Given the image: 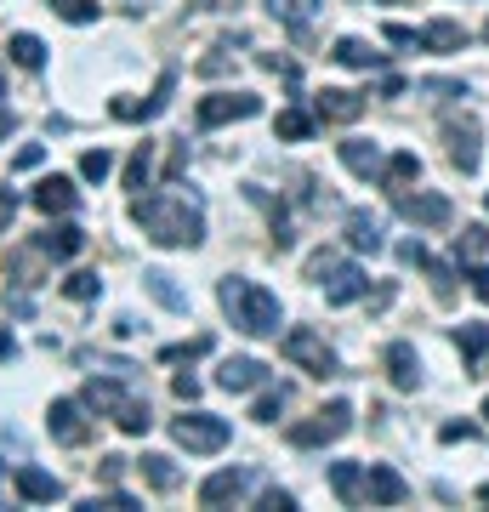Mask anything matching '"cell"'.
<instances>
[{
	"mask_svg": "<svg viewBox=\"0 0 489 512\" xmlns=\"http://www.w3.org/2000/svg\"><path fill=\"white\" fill-rule=\"evenodd\" d=\"M416 177H421V154H410V148L381 165V183H387V188H410Z\"/></svg>",
	"mask_w": 489,
	"mask_h": 512,
	"instance_id": "f1b7e54d",
	"label": "cell"
},
{
	"mask_svg": "<svg viewBox=\"0 0 489 512\" xmlns=\"http://www.w3.org/2000/svg\"><path fill=\"white\" fill-rule=\"evenodd\" d=\"M131 217L154 245H171V251H194L205 239V211L200 200H182V194H137L131 200Z\"/></svg>",
	"mask_w": 489,
	"mask_h": 512,
	"instance_id": "6da1fadb",
	"label": "cell"
},
{
	"mask_svg": "<svg viewBox=\"0 0 489 512\" xmlns=\"http://www.w3.org/2000/svg\"><path fill=\"white\" fill-rule=\"evenodd\" d=\"M171 92H177V74L165 69L160 80H154V92H148V103L114 97V103H109V114H114V120H154V114H165V109H171Z\"/></svg>",
	"mask_w": 489,
	"mask_h": 512,
	"instance_id": "30bf717a",
	"label": "cell"
},
{
	"mask_svg": "<svg viewBox=\"0 0 489 512\" xmlns=\"http://www.w3.org/2000/svg\"><path fill=\"white\" fill-rule=\"evenodd\" d=\"M46 433H52L57 444H86V399H52V410H46Z\"/></svg>",
	"mask_w": 489,
	"mask_h": 512,
	"instance_id": "9c48e42d",
	"label": "cell"
},
{
	"mask_svg": "<svg viewBox=\"0 0 489 512\" xmlns=\"http://www.w3.org/2000/svg\"><path fill=\"white\" fill-rule=\"evenodd\" d=\"M97 507H103V512H131V507H137V501H131L126 490H109V495H91V501H86V507H80V512H97Z\"/></svg>",
	"mask_w": 489,
	"mask_h": 512,
	"instance_id": "f6af8a7d",
	"label": "cell"
},
{
	"mask_svg": "<svg viewBox=\"0 0 489 512\" xmlns=\"http://www.w3.org/2000/svg\"><path fill=\"white\" fill-rule=\"evenodd\" d=\"M319 6H325V0H268V12L279 23H290V35H296V40L308 35V18L319 12Z\"/></svg>",
	"mask_w": 489,
	"mask_h": 512,
	"instance_id": "484cf974",
	"label": "cell"
},
{
	"mask_svg": "<svg viewBox=\"0 0 489 512\" xmlns=\"http://www.w3.org/2000/svg\"><path fill=\"white\" fill-rule=\"evenodd\" d=\"M478 501H489V484H484V490H478Z\"/></svg>",
	"mask_w": 489,
	"mask_h": 512,
	"instance_id": "6125c7cd",
	"label": "cell"
},
{
	"mask_svg": "<svg viewBox=\"0 0 489 512\" xmlns=\"http://www.w3.org/2000/svg\"><path fill=\"white\" fill-rule=\"evenodd\" d=\"M80 245H86V228H74V222H52V228L35 239V251L52 256V262H69V256H80Z\"/></svg>",
	"mask_w": 489,
	"mask_h": 512,
	"instance_id": "9a60e30c",
	"label": "cell"
},
{
	"mask_svg": "<svg viewBox=\"0 0 489 512\" xmlns=\"http://www.w3.org/2000/svg\"><path fill=\"white\" fill-rule=\"evenodd\" d=\"M336 63H342V69H381V52H370V46H364L359 35H342L336 40Z\"/></svg>",
	"mask_w": 489,
	"mask_h": 512,
	"instance_id": "83f0119b",
	"label": "cell"
},
{
	"mask_svg": "<svg viewBox=\"0 0 489 512\" xmlns=\"http://www.w3.org/2000/svg\"><path fill=\"white\" fill-rule=\"evenodd\" d=\"M251 200L262 205V211H268L273 251H290V245H296V228H290V211H285V205H273V200H268V188H251Z\"/></svg>",
	"mask_w": 489,
	"mask_h": 512,
	"instance_id": "cb8c5ba5",
	"label": "cell"
},
{
	"mask_svg": "<svg viewBox=\"0 0 489 512\" xmlns=\"http://www.w3.org/2000/svg\"><path fill=\"white\" fill-rule=\"evenodd\" d=\"M444 154H450V165L461 177L478 171V160H484V131H478L472 114H450V120H444Z\"/></svg>",
	"mask_w": 489,
	"mask_h": 512,
	"instance_id": "8992f818",
	"label": "cell"
},
{
	"mask_svg": "<svg viewBox=\"0 0 489 512\" xmlns=\"http://www.w3.org/2000/svg\"><path fill=\"white\" fill-rule=\"evenodd\" d=\"M364 495H370V507H404V501H410V484H404L387 461H376V467L364 473Z\"/></svg>",
	"mask_w": 489,
	"mask_h": 512,
	"instance_id": "7c38bea8",
	"label": "cell"
},
{
	"mask_svg": "<svg viewBox=\"0 0 489 512\" xmlns=\"http://www.w3.org/2000/svg\"><path fill=\"white\" fill-rule=\"evenodd\" d=\"M455 348L467 353V376H489V325H455Z\"/></svg>",
	"mask_w": 489,
	"mask_h": 512,
	"instance_id": "ffe728a7",
	"label": "cell"
},
{
	"mask_svg": "<svg viewBox=\"0 0 489 512\" xmlns=\"http://www.w3.org/2000/svg\"><path fill=\"white\" fill-rule=\"evenodd\" d=\"M347 245H353V251H364V256L387 251V234H381L376 211H347Z\"/></svg>",
	"mask_w": 489,
	"mask_h": 512,
	"instance_id": "ac0fdd59",
	"label": "cell"
},
{
	"mask_svg": "<svg viewBox=\"0 0 489 512\" xmlns=\"http://www.w3.org/2000/svg\"><path fill=\"white\" fill-rule=\"evenodd\" d=\"M143 285H148V296H154L160 308H171V313H182V308H188V296H182L177 285H171V274H160V268H148V274H143Z\"/></svg>",
	"mask_w": 489,
	"mask_h": 512,
	"instance_id": "f546056e",
	"label": "cell"
},
{
	"mask_svg": "<svg viewBox=\"0 0 489 512\" xmlns=\"http://www.w3.org/2000/svg\"><path fill=\"white\" fill-rule=\"evenodd\" d=\"M467 279H472V291L489 302V268H467Z\"/></svg>",
	"mask_w": 489,
	"mask_h": 512,
	"instance_id": "9f6ffc18",
	"label": "cell"
},
{
	"mask_svg": "<svg viewBox=\"0 0 489 512\" xmlns=\"http://www.w3.org/2000/svg\"><path fill=\"white\" fill-rule=\"evenodd\" d=\"M342 433H353V404L336 399V404H325L319 416L296 421V427H290V444H296V450H319V444H336Z\"/></svg>",
	"mask_w": 489,
	"mask_h": 512,
	"instance_id": "5b68a950",
	"label": "cell"
},
{
	"mask_svg": "<svg viewBox=\"0 0 489 512\" xmlns=\"http://www.w3.org/2000/svg\"><path fill=\"white\" fill-rule=\"evenodd\" d=\"M171 393H177L182 404H194V399H200V376H188V370H182V376H171Z\"/></svg>",
	"mask_w": 489,
	"mask_h": 512,
	"instance_id": "7dc6e473",
	"label": "cell"
},
{
	"mask_svg": "<svg viewBox=\"0 0 489 512\" xmlns=\"http://www.w3.org/2000/svg\"><path fill=\"white\" fill-rule=\"evenodd\" d=\"M0 103H6V69H0Z\"/></svg>",
	"mask_w": 489,
	"mask_h": 512,
	"instance_id": "94428289",
	"label": "cell"
},
{
	"mask_svg": "<svg viewBox=\"0 0 489 512\" xmlns=\"http://www.w3.org/2000/svg\"><path fill=\"white\" fill-rule=\"evenodd\" d=\"M364 291H370V279H364V268H353V262H342V268L325 279V302L330 308H347V302H359Z\"/></svg>",
	"mask_w": 489,
	"mask_h": 512,
	"instance_id": "d6986e66",
	"label": "cell"
},
{
	"mask_svg": "<svg viewBox=\"0 0 489 512\" xmlns=\"http://www.w3.org/2000/svg\"><path fill=\"white\" fill-rule=\"evenodd\" d=\"M228 63H234V40H217V46L200 57V74L205 80H217V74H228Z\"/></svg>",
	"mask_w": 489,
	"mask_h": 512,
	"instance_id": "ab89813d",
	"label": "cell"
},
{
	"mask_svg": "<svg viewBox=\"0 0 489 512\" xmlns=\"http://www.w3.org/2000/svg\"><path fill=\"white\" fill-rule=\"evenodd\" d=\"M484 40H489V23H484Z\"/></svg>",
	"mask_w": 489,
	"mask_h": 512,
	"instance_id": "e7e4bbea",
	"label": "cell"
},
{
	"mask_svg": "<svg viewBox=\"0 0 489 512\" xmlns=\"http://www.w3.org/2000/svg\"><path fill=\"white\" fill-rule=\"evenodd\" d=\"M12 217H18V194H12V188H0V234L12 228Z\"/></svg>",
	"mask_w": 489,
	"mask_h": 512,
	"instance_id": "f5cc1de1",
	"label": "cell"
},
{
	"mask_svg": "<svg viewBox=\"0 0 489 512\" xmlns=\"http://www.w3.org/2000/svg\"><path fill=\"white\" fill-rule=\"evenodd\" d=\"M80 399H86V410H103V416H120V410H126V393H120V382H109V376H103V382H97V376H91L86 382V393H80Z\"/></svg>",
	"mask_w": 489,
	"mask_h": 512,
	"instance_id": "d4e9b609",
	"label": "cell"
},
{
	"mask_svg": "<svg viewBox=\"0 0 489 512\" xmlns=\"http://www.w3.org/2000/svg\"><path fill=\"white\" fill-rule=\"evenodd\" d=\"M46 160V148L40 143H29V148H18V171H35V165Z\"/></svg>",
	"mask_w": 489,
	"mask_h": 512,
	"instance_id": "db71d44e",
	"label": "cell"
},
{
	"mask_svg": "<svg viewBox=\"0 0 489 512\" xmlns=\"http://www.w3.org/2000/svg\"><path fill=\"white\" fill-rule=\"evenodd\" d=\"M103 478H109V484H120V478H126V456H103Z\"/></svg>",
	"mask_w": 489,
	"mask_h": 512,
	"instance_id": "11a10c76",
	"label": "cell"
},
{
	"mask_svg": "<svg viewBox=\"0 0 489 512\" xmlns=\"http://www.w3.org/2000/svg\"><path fill=\"white\" fill-rule=\"evenodd\" d=\"M381 35H387V46H404V52H410V46H421V29H410V23H387Z\"/></svg>",
	"mask_w": 489,
	"mask_h": 512,
	"instance_id": "bcb514c9",
	"label": "cell"
},
{
	"mask_svg": "<svg viewBox=\"0 0 489 512\" xmlns=\"http://www.w3.org/2000/svg\"><path fill=\"white\" fill-rule=\"evenodd\" d=\"M421 46H427V52H461V46H467V29L450 23V18H438V23L421 29Z\"/></svg>",
	"mask_w": 489,
	"mask_h": 512,
	"instance_id": "4316f807",
	"label": "cell"
},
{
	"mask_svg": "<svg viewBox=\"0 0 489 512\" xmlns=\"http://www.w3.org/2000/svg\"><path fill=\"white\" fill-rule=\"evenodd\" d=\"M279 353H285L296 370H308V376H342V365H336V353L325 348V336L319 330H308V325H296V330H285V342H279Z\"/></svg>",
	"mask_w": 489,
	"mask_h": 512,
	"instance_id": "277c9868",
	"label": "cell"
},
{
	"mask_svg": "<svg viewBox=\"0 0 489 512\" xmlns=\"http://www.w3.org/2000/svg\"><path fill=\"white\" fill-rule=\"evenodd\" d=\"M52 12L63 23H97V0H52Z\"/></svg>",
	"mask_w": 489,
	"mask_h": 512,
	"instance_id": "60d3db41",
	"label": "cell"
},
{
	"mask_svg": "<svg viewBox=\"0 0 489 512\" xmlns=\"http://www.w3.org/2000/svg\"><path fill=\"white\" fill-rule=\"evenodd\" d=\"M438 439H444V444H467L472 427H467V421H444V427H438Z\"/></svg>",
	"mask_w": 489,
	"mask_h": 512,
	"instance_id": "816d5d0a",
	"label": "cell"
},
{
	"mask_svg": "<svg viewBox=\"0 0 489 512\" xmlns=\"http://www.w3.org/2000/svg\"><path fill=\"white\" fill-rule=\"evenodd\" d=\"M399 262H404V268H421V262H427V245H421V239H404V245H399Z\"/></svg>",
	"mask_w": 489,
	"mask_h": 512,
	"instance_id": "f907efd6",
	"label": "cell"
},
{
	"mask_svg": "<svg viewBox=\"0 0 489 512\" xmlns=\"http://www.w3.org/2000/svg\"><path fill=\"white\" fill-rule=\"evenodd\" d=\"M330 490H336L342 507H359L364 501V467L359 461H336V467H330Z\"/></svg>",
	"mask_w": 489,
	"mask_h": 512,
	"instance_id": "7402d4cb",
	"label": "cell"
},
{
	"mask_svg": "<svg viewBox=\"0 0 489 512\" xmlns=\"http://www.w3.org/2000/svg\"><path fill=\"white\" fill-rule=\"evenodd\" d=\"M393 205H399V217L421 222V228H450V200L444 194H410V188H393Z\"/></svg>",
	"mask_w": 489,
	"mask_h": 512,
	"instance_id": "ba28073f",
	"label": "cell"
},
{
	"mask_svg": "<svg viewBox=\"0 0 489 512\" xmlns=\"http://www.w3.org/2000/svg\"><path fill=\"white\" fill-rule=\"evenodd\" d=\"M484 421H489V399H484Z\"/></svg>",
	"mask_w": 489,
	"mask_h": 512,
	"instance_id": "be15d7a7",
	"label": "cell"
},
{
	"mask_svg": "<svg viewBox=\"0 0 489 512\" xmlns=\"http://www.w3.org/2000/svg\"><path fill=\"white\" fill-rule=\"evenodd\" d=\"M63 296H69V302H97V296H103V279L97 274H69L63 279Z\"/></svg>",
	"mask_w": 489,
	"mask_h": 512,
	"instance_id": "74e56055",
	"label": "cell"
},
{
	"mask_svg": "<svg viewBox=\"0 0 489 512\" xmlns=\"http://www.w3.org/2000/svg\"><path fill=\"white\" fill-rule=\"evenodd\" d=\"M484 211H489V200H484Z\"/></svg>",
	"mask_w": 489,
	"mask_h": 512,
	"instance_id": "03108f58",
	"label": "cell"
},
{
	"mask_svg": "<svg viewBox=\"0 0 489 512\" xmlns=\"http://www.w3.org/2000/svg\"><path fill=\"white\" fill-rule=\"evenodd\" d=\"M18 353V342H12V330H0V359H12Z\"/></svg>",
	"mask_w": 489,
	"mask_h": 512,
	"instance_id": "91938a15",
	"label": "cell"
},
{
	"mask_svg": "<svg viewBox=\"0 0 489 512\" xmlns=\"http://www.w3.org/2000/svg\"><path fill=\"white\" fill-rule=\"evenodd\" d=\"M313 120H319V114H308V109H285L279 120H273V131H279L285 143H308V137H313Z\"/></svg>",
	"mask_w": 489,
	"mask_h": 512,
	"instance_id": "4dcf8cb0",
	"label": "cell"
},
{
	"mask_svg": "<svg viewBox=\"0 0 489 512\" xmlns=\"http://www.w3.org/2000/svg\"><path fill=\"white\" fill-rule=\"evenodd\" d=\"M148 177H154V143H137V154L126 160V188H137V194H143Z\"/></svg>",
	"mask_w": 489,
	"mask_h": 512,
	"instance_id": "d6a6232c",
	"label": "cell"
},
{
	"mask_svg": "<svg viewBox=\"0 0 489 512\" xmlns=\"http://www.w3.org/2000/svg\"><path fill=\"white\" fill-rule=\"evenodd\" d=\"M6 52H12L18 69H46V46H40L35 35H12V40H6Z\"/></svg>",
	"mask_w": 489,
	"mask_h": 512,
	"instance_id": "1f68e13d",
	"label": "cell"
},
{
	"mask_svg": "<svg viewBox=\"0 0 489 512\" xmlns=\"http://www.w3.org/2000/svg\"><path fill=\"white\" fill-rule=\"evenodd\" d=\"M228 6H239V0H194V12H228Z\"/></svg>",
	"mask_w": 489,
	"mask_h": 512,
	"instance_id": "6f0895ef",
	"label": "cell"
},
{
	"mask_svg": "<svg viewBox=\"0 0 489 512\" xmlns=\"http://www.w3.org/2000/svg\"><path fill=\"white\" fill-rule=\"evenodd\" d=\"M0 478H6V473H0Z\"/></svg>",
	"mask_w": 489,
	"mask_h": 512,
	"instance_id": "003e7915",
	"label": "cell"
},
{
	"mask_svg": "<svg viewBox=\"0 0 489 512\" xmlns=\"http://www.w3.org/2000/svg\"><path fill=\"white\" fill-rule=\"evenodd\" d=\"M217 382L228 387V393H251V387H268V365H262V359H222Z\"/></svg>",
	"mask_w": 489,
	"mask_h": 512,
	"instance_id": "e0dca14e",
	"label": "cell"
},
{
	"mask_svg": "<svg viewBox=\"0 0 489 512\" xmlns=\"http://www.w3.org/2000/svg\"><path fill=\"white\" fill-rule=\"evenodd\" d=\"M336 154H342V165L353 171V177H381V148L364 143V137H347V143H336Z\"/></svg>",
	"mask_w": 489,
	"mask_h": 512,
	"instance_id": "44dd1931",
	"label": "cell"
},
{
	"mask_svg": "<svg viewBox=\"0 0 489 512\" xmlns=\"http://www.w3.org/2000/svg\"><path fill=\"white\" fill-rule=\"evenodd\" d=\"M421 274L433 279L438 302H450V296H455V274H450V262H438V256H427V262H421Z\"/></svg>",
	"mask_w": 489,
	"mask_h": 512,
	"instance_id": "f35d334b",
	"label": "cell"
},
{
	"mask_svg": "<svg viewBox=\"0 0 489 512\" xmlns=\"http://www.w3.org/2000/svg\"><path fill=\"white\" fill-rule=\"evenodd\" d=\"M336 268H342V256H336V251H313L308 256V279H313V285H325Z\"/></svg>",
	"mask_w": 489,
	"mask_h": 512,
	"instance_id": "ee69618b",
	"label": "cell"
},
{
	"mask_svg": "<svg viewBox=\"0 0 489 512\" xmlns=\"http://www.w3.org/2000/svg\"><path fill=\"white\" fill-rule=\"evenodd\" d=\"M109 171H114V154H109V148H86V154H80V177H86V183H103Z\"/></svg>",
	"mask_w": 489,
	"mask_h": 512,
	"instance_id": "8d00e7d4",
	"label": "cell"
},
{
	"mask_svg": "<svg viewBox=\"0 0 489 512\" xmlns=\"http://www.w3.org/2000/svg\"><path fill=\"white\" fill-rule=\"evenodd\" d=\"M484 251H489V228H461V234H455V256H461V262H478Z\"/></svg>",
	"mask_w": 489,
	"mask_h": 512,
	"instance_id": "d590c367",
	"label": "cell"
},
{
	"mask_svg": "<svg viewBox=\"0 0 489 512\" xmlns=\"http://www.w3.org/2000/svg\"><path fill=\"white\" fill-rule=\"evenodd\" d=\"M256 114H262V97L256 92H217V97H200L194 120H200V131H217L228 120H256Z\"/></svg>",
	"mask_w": 489,
	"mask_h": 512,
	"instance_id": "52a82bcc",
	"label": "cell"
},
{
	"mask_svg": "<svg viewBox=\"0 0 489 512\" xmlns=\"http://www.w3.org/2000/svg\"><path fill=\"white\" fill-rule=\"evenodd\" d=\"M245 490H251V473H245V467H222V473H211L200 484V507H228V501H239Z\"/></svg>",
	"mask_w": 489,
	"mask_h": 512,
	"instance_id": "4fadbf2b",
	"label": "cell"
},
{
	"mask_svg": "<svg viewBox=\"0 0 489 512\" xmlns=\"http://www.w3.org/2000/svg\"><path fill=\"white\" fill-rule=\"evenodd\" d=\"M279 410H285V387H262V399H256L251 416L256 421H279Z\"/></svg>",
	"mask_w": 489,
	"mask_h": 512,
	"instance_id": "7bdbcfd3",
	"label": "cell"
},
{
	"mask_svg": "<svg viewBox=\"0 0 489 512\" xmlns=\"http://www.w3.org/2000/svg\"><path fill=\"white\" fill-rule=\"evenodd\" d=\"M114 427H120V433H131V439H137V433H148V427H154V416H148V404H143V399H131L126 410L114 416Z\"/></svg>",
	"mask_w": 489,
	"mask_h": 512,
	"instance_id": "e575fe53",
	"label": "cell"
},
{
	"mask_svg": "<svg viewBox=\"0 0 489 512\" xmlns=\"http://www.w3.org/2000/svg\"><path fill=\"white\" fill-rule=\"evenodd\" d=\"M211 353V336H194V342H177V348H165L160 359L165 365H182V359H205Z\"/></svg>",
	"mask_w": 489,
	"mask_h": 512,
	"instance_id": "b9f144b4",
	"label": "cell"
},
{
	"mask_svg": "<svg viewBox=\"0 0 489 512\" xmlns=\"http://www.w3.org/2000/svg\"><path fill=\"white\" fill-rule=\"evenodd\" d=\"M262 512H296V495H290V490H268V495H262Z\"/></svg>",
	"mask_w": 489,
	"mask_h": 512,
	"instance_id": "c3c4849f",
	"label": "cell"
},
{
	"mask_svg": "<svg viewBox=\"0 0 489 512\" xmlns=\"http://www.w3.org/2000/svg\"><path fill=\"white\" fill-rule=\"evenodd\" d=\"M29 200H35V211H46V217H63V211L80 205V188H74L69 177H40Z\"/></svg>",
	"mask_w": 489,
	"mask_h": 512,
	"instance_id": "5bb4252c",
	"label": "cell"
},
{
	"mask_svg": "<svg viewBox=\"0 0 489 512\" xmlns=\"http://www.w3.org/2000/svg\"><path fill=\"white\" fill-rule=\"evenodd\" d=\"M387 382L399 387V393H416L421 387V353L410 342H393L387 348Z\"/></svg>",
	"mask_w": 489,
	"mask_h": 512,
	"instance_id": "2e32d148",
	"label": "cell"
},
{
	"mask_svg": "<svg viewBox=\"0 0 489 512\" xmlns=\"http://www.w3.org/2000/svg\"><path fill=\"white\" fill-rule=\"evenodd\" d=\"M12 484H18L23 501H57V495H63V484H57L52 473H40V467H18V473H12Z\"/></svg>",
	"mask_w": 489,
	"mask_h": 512,
	"instance_id": "603a6c76",
	"label": "cell"
},
{
	"mask_svg": "<svg viewBox=\"0 0 489 512\" xmlns=\"http://www.w3.org/2000/svg\"><path fill=\"white\" fill-rule=\"evenodd\" d=\"M12 131H18V114H12V109H0V137H12Z\"/></svg>",
	"mask_w": 489,
	"mask_h": 512,
	"instance_id": "680465c9",
	"label": "cell"
},
{
	"mask_svg": "<svg viewBox=\"0 0 489 512\" xmlns=\"http://www.w3.org/2000/svg\"><path fill=\"white\" fill-rule=\"evenodd\" d=\"M313 114H319V120H330V126H353V120L364 114V97L347 92V86H325V92L313 97Z\"/></svg>",
	"mask_w": 489,
	"mask_h": 512,
	"instance_id": "8fae6325",
	"label": "cell"
},
{
	"mask_svg": "<svg viewBox=\"0 0 489 512\" xmlns=\"http://www.w3.org/2000/svg\"><path fill=\"white\" fill-rule=\"evenodd\" d=\"M217 302L234 319V330H245V336H279V296L273 291H262L251 279H222Z\"/></svg>",
	"mask_w": 489,
	"mask_h": 512,
	"instance_id": "7a4b0ae2",
	"label": "cell"
},
{
	"mask_svg": "<svg viewBox=\"0 0 489 512\" xmlns=\"http://www.w3.org/2000/svg\"><path fill=\"white\" fill-rule=\"evenodd\" d=\"M182 165H188V143H171V160H165V183H177Z\"/></svg>",
	"mask_w": 489,
	"mask_h": 512,
	"instance_id": "681fc988",
	"label": "cell"
},
{
	"mask_svg": "<svg viewBox=\"0 0 489 512\" xmlns=\"http://www.w3.org/2000/svg\"><path fill=\"white\" fill-rule=\"evenodd\" d=\"M171 439H177L188 456H217L222 444L234 439V427L222 416H205V410H182V416L171 421Z\"/></svg>",
	"mask_w": 489,
	"mask_h": 512,
	"instance_id": "3957f363",
	"label": "cell"
},
{
	"mask_svg": "<svg viewBox=\"0 0 489 512\" xmlns=\"http://www.w3.org/2000/svg\"><path fill=\"white\" fill-rule=\"evenodd\" d=\"M137 467H143V478L154 484V490H177V478H182L177 467H171V456H143Z\"/></svg>",
	"mask_w": 489,
	"mask_h": 512,
	"instance_id": "836d02e7",
	"label": "cell"
}]
</instances>
